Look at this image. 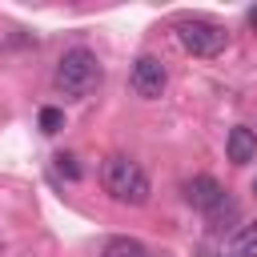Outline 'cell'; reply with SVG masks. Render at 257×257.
<instances>
[{
  "label": "cell",
  "instance_id": "cell-4",
  "mask_svg": "<svg viewBox=\"0 0 257 257\" xmlns=\"http://www.w3.org/2000/svg\"><path fill=\"white\" fill-rule=\"evenodd\" d=\"M128 80H133V92H137V96H145V100H157V96L165 92V84H169L165 60H161V56H137V64H133Z\"/></svg>",
  "mask_w": 257,
  "mask_h": 257
},
{
  "label": "cell",
  "instance_id": "cell-11",
  "mask_svg": "<svg viewBox=\"0 0 257 257\" xmlns=\"http://www.w3.org/2000/svg\"><path fill=\"white\" fill-rule=\"evenodd\" d=\"M217 257H233V253H217Z\"/></svg>",
  "mask_w": 257,
  "mask_h": 257
},
{
  "label": "cell",
  "instance_id": "cell-2",
  "mask_svg": "<svg viewBox=\"0 0 257 257\" xmlns=\"http://www.w3.org/2000/svg\"><path fill=\"white\" fill-rule=\"evenodd\" d=\"M100 185H104V193H108L116 205H133V209H137V205L149 201V173H145L133 157H124V153H116V157L104 161Z\"/></svg>",
  "mask_w": 257,
  "mask_h": 257
},
{
  "label": "cell",
  "instance_id": "cell-8",
  "mask_svg": "<svg viewBox=\"0 0 257 257\" xmlns=\"http://www.w3.org/2000/svg\"><path fill=\"white\" fill-rule=\"evenodd\" d=\"M100 257H149V253H145V245L137 237H112Z\"/></svg>",
  "mask_w": 257,
  "mask_h": 257
},
{
  "label": "cell",
  "instance_id": "cell-1",
  "mask_svg": "<svg viewBox=\"0 0 257 257\" xmlns=\"http://www.w3.org/2000/svg\"><path fill=\"white\" fill-rule=\"evenodd\" d=\"M100 80H104V68L96 60V52H88V48H68L56 64V88L64 92V100L92 96L100 88Z\"/></svg>",
  "mask_w": 257,
  "mask_h": 257
},
{
  "label": "cell",
  "instance_id": "cell-5",
  "mask_svg": "<svg viewBox=\"0 0 257 257\" xmlns=\"http://www.w3.org/2000/svg\"><path fill=\"white\" fill-rule=\"evenodd\" d=\"M225 189L213 181V177H193V181H185V201L193 205V209H201L205 217L217 209V205H225Z\"/></svg>",
  "mask_w": 257,
  "mask_h": 257
},
{
  "label": "cell",
  "instance_id": "cell-9",
  "mask_svg": "<svg viewBox=\"0 0 257 257\" xmlns=\"http://www.w3.org/2000/svg\"><path fill=\"white\" fill-rule=\"evenodd\" d=\"M60 124H64V112H60V108H52V104L40 108V133L52 137V133H60Z\"/></svg>",
  "mask_w": 257,
  "mask_h": 257
},
{
  "label": "cell",
  "instance_id": "cell-12",
  "mask_svg": "<svg viewBox=\"0 0 257 257\" xmlns=\"http://www.w3.org/2000/svg\"><path fill=\"white\" fill-rule=\"evenodd\" d=\"M253 193H257V181H253Z\"/></svg>",
  "mask_w": 257,
  "mask_h": 257
},
{
  "label": "cell",
  "instance_id": "cell-6",
  "mask_svg": "<svg viewBox=\"0 0 257 257\" xmlns=\"http://www.w3.org/2000/svg\"><path fill=\"white\" fill-rule=\"evenodd\" d=\"M225 153H229V161H233V165H249V161L257 157V133H253L249 124H237V128H229Z\"/></svg>",
  "mask_w": 257,
  "mask_h": 257
},
{
  "label": "cell",
  "instance_id": "cell-7",
  "mask_svg": "<svg viewBox=\"0 0 257 257\" xmlns=\"http://www.w3.org/2000/svg\"><path fill=\"white\" fill-rule=\"evenodd\" d=\"M233 257H257V221H249V225H241L237 229V237H233V249H229Z\"/></svg>",
  "mask_w": 257,
  "mask_h": 257
},
{
  "label": "cell",
  "instance_id": "cell-3",
  "mask_svg": "<svg viewBox=\"0 0 257 257\" xmlns=\"http://www.w3.org/2000/svg\"><path fill=\"white\" fill-rule=\"evenodd\" d=\"M177 40L193 56H217V52H225L229 32H225V24H217L209 16H181L177 20Z\"/></svg>",
  "mask_w": 257,
  "mask_h": 257
},
{
  "label": "cell",
  "instance_id": "cell-10",
  "mask_svg": "<svg viewBox=\"0 0 257 257\" xmlns=\"http://www.w3.org/2000/svg\"><path fill=\"white\" fill-rule=\"evenodd\" d=\"M56 169H60L68 181H80V165H76V157H68V153H56Z\"/></svg>",
  "mask_w": 257,
  "mask_h": 257
}]
</instances>
